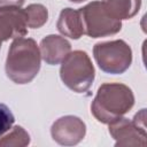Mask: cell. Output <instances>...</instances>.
I'll use <instances>...</instances> for the list:
<instances>
[{"instance_id":"1","label":"cell","mask_w":147,"mask_h":147,"mask_svg":"<svg viewBox=\"0 0 147 147\" xmlns=\"http://www.w3.org/2000/svg\"><path fill=\"white\" fill-rule=\"evenodd\" d=\"M41 55L32 38H16L10 44L6 59V75L15 84L23 85L34 79L40 70Z\"/></svg>"},{"instance_id":"2","label":"cell","mask_w":147,"mask_h":147,"mask_svg":"<svg viewBox=\"0 0 147 147\" xmlns=\"http://www.w3.org/2000/svg\"><path fill=\"white\" fill-rule=\"evenodd\" d=\"M134 105L132 90L122 83H105L96 92L91 113L96 121L109 124L129 113Z\"/></svg>"},{"instance_id":"3","label":"cell","mask_w":147,"mask_h":147,"mask_svg":"<svg viewBox=\"0 0 147 147\" xmlns=\"http://www.w3.org/2000/svg\"><path fill=\"white\" fill-rule=\"evenodd\" d=\"M60 77L63 84L76 93L86 92L95 78L94 65L84 51L70 52L61 62Z\"/></svg>"},{"instance_id":"4","label":"cell","mask_w":147,"mask_h":147,"mask_svg":"<svg viewBox=\"0 0 147 147\" xmlns=\"http://www.w3.org/2000/svg\"><path fill=\"white\" fill-rule=\"evenodd\" d=\"M93 55L99 68L111 75L125 72L132 63V49L122 39L96 42L93 47Z\"/></svg>"},{"instance_id":"5","label":"cell","mask_w":147,"mask_h":147,"mask_svg":"<svg viewBox=\"0 0 147 147\" xmlns=\"http://www.w3.org/2000/svg\"><path fill=\"white\" fill-rule=\"evenodd\" d=\"M85 34L91 38H101L116 34L122 29V21L115 18L106 9L103 1H92L79 8Z\"/></svg>"},{"instance_id":"6","label":"cell","mask_w":147,"mask_h":147,"mask_svg":"<svg viewBox=\"0 0 147 147\" xmlns=\"http://www.w3.org/2000/svg\"><path fill=\"white\" fill-rule=\"evenodd\" d=\"M108 125L109 133L114 138L116 147L146 146V111L144 109L137 113L132 121L122 116Z\"/></svg>"},{"instance_id":"7","label":"cell","mask_w":147,"mask_h":147,"mask_svg":"<svg viewBox=\"0 0 147 147\" xmlns=\"http://www.w3.org/2000/svg\"><path fill=\"white\" fill-rule=\"evenodd\" d=\"M51 134L53 140L59 145L75 146L84 139L86 134V125L83 119L77 116H62L53 123Z\"/></svg>"},{"instance_id":"8","label":"cell","mask_w":147,"mask_h":147,"mask_svg":"<svg viewBox=\"0 0 147 147\" xmlns=\"http://www.w3.org/2000/svg\"><path fill=\"white\" fill-rule=\"evenodd\" d=\"M28 34V24L25 10L21 7L8 6L0 7V39L22 38Z\"/></svg>"},{"instance_id":"9","label":"cell","mask_w":147,"mask_h":147,"mask_svg":"<svg viewBox=\"0 0 147 147\" xmlns=\"http://www.w3.org/2000/svg\"><path fill=\"white\" fill-rule=\"evenodd\" d=\"M41 59L49 65L60 64L71 52L70 42L57 34H48L41 39L39 45Z\"/></svg>"},{"instance_id":"10","label":"cell","mask_w":147,"mask_h":147,"mask_svg":"<svg viewBox=\"0 0 147 147\" xmlns=\"http://www.w3.org/2000/svg\"><path fill=\"white\" fill-rule=\"evenodd\" d=\"M56 28L61 34L75 40L79 39L83 34H85L84 24L79 9L78 10L72 8L62 9L56 23Z\"/></svg>"},{"instance_id":"11","label":"cell","mask_w":147,"mask_h":147,"mask_svg":"<svg viewBox=\"0 0 147 147\" xmlns=\"http://www.w3.org/2000/svg\"><path fill=\"white\" fill-rule=\"evenodd\" d=\"M111 16L122 21L132 18L141 7V0H102Z\"/></svg>"},{"instance_id":"12","label":"cell","mask_w":147,"mask_h":147,"mask_svg":"<svg viewBox=\"0 0 147 147\" xmlns=\"http://www.w3.org/2000/svg\"><path fill=\"white\" fill-rule=\"evenodd\" d=\"M30 140V134L22 126L15 125L0 137V147H25Z\"/></svg>"},{"instance_id":"13","label":"cell","mask_w":147,"mask_h":147,"mask_svg":"<svg viewBox=\"0 0 147 147\" xmlns=\"http://www.w3.org/2000/svg\"><path fill=\"white\" fill-rule=\"evenodd\" d=\"M24 10L26 15L28 28L39 29L48 20V10L41 3H31L26 8H24Z\"/></svg>"},{"instance_id":"14","label":"cell","mask_w":147,"mask_h":147,"mask_svg":"<svg viewBox=\"0 0 147 147\" xmlns=\"http://www.w3.org/2000/svg\"><path fill=\"white\" fill-rule=\"evenodd\" d=\"M14 122L15 117L9 107L0 102V137L11 129Z\"/></svg>"},{"instance_id":"15","label":"cell","mask_w":147,"mask_h":147,"mask_svg":"<svg viewBox=\"0 0 147 147\" xmlns=\"http://www.w3.org/2000/svg\"><path fill=\"white\" fill-rule=\"evenodd\" d=\"M25 0H0V7H8V6H16L22 7Z\"/></svg>"},{"instance_id":"16","label":"cell","mask_w":147,"mask_h":147,"mask_svg":"<svg viewBox=\"0 0 147 147\" xmlns=\"http://www.w3.org/2000/svg\"><path fill=\"white\" fill-rule=\"evenodd\" d=\"M69 1H71V2H74V3H79V2H83V1H85V0H69Z\"/></svg>"},{"instance_id":"17","label":"cell","mask_w":147,"mask_h":147,"mask_svg":"<svg viewBox=\"0 0 147 147\" xmlns=\"http://www.w3.org/2000/svg\"><path fill=\"white\" fill-rule=\"evenodd\" d=\"M1 44H2V40L0 39V48H1Z\"/></svg>"}]
</instances>
